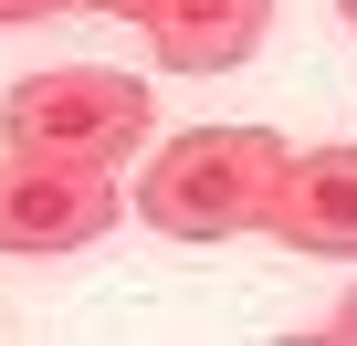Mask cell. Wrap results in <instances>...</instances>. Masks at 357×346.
<instances>
[{
    "label": "cell",
    "mask_w": 357,
    "mask_h": 346,
    "mask_svg": "<svg viewBox=\"0 0 357 346\" xmlns=\"http://www.w3.org/2000/svg\"><path fill=\"white\" fill-rule=\"evenodd\" d=\"M116 231V179L84 157H0V252H84Z\"/></svg>",
    "instance_id": "obj_3"
},
{
    "label": "cell",
    "mask_w": 357,
    "mask_h": 346,
    "mask_svg": "<svg viewBox=\"0 0 357 346\" xmlns=\"http://www.w3.org/2000/svg\"><path fill=\"white\" fill-rule=\"evenodd\" d=\"M263 231L294 252H357V147H284Z\"/></svg>",
    "instance_id": "obj_4"
},
{
    "label": "cell",
    "mask_w": 357,
    "mask_h": 346,
    "mask_svg": "<svg viewBox=\"0 0 357 346\" xmlns=\"http://www.w3.org/2000/svg\"><path fill=\"white\" fill-rule=\"evenodd\" d=\"M263 22H273V0H147L137 11L168 74H242L263 53Z\"/></svg>",
    "instance_id": "obj_5"
},
{
    "label": "cell",
    "mask_w": 357,
    "mask_h": 346,
    "mask_svg": "<svg viewBox=\"0 0 357 346\" xmlns=\"http://www.w3.org/2000/svg\"><path fill=\"white\" fill-rule=\"evenodd\" d=\"M0 136L32 147V157H126L147 136V84L137 74H105V63H53V74H22L0 95Z\"/></svg>",
    "instance_id": "obj_2"
},
{
    "label": "cell",
    "mask_w": 357,
    "mask_h": 346,
    "mask_svg": "<svg viewBox=\"0 0 357 346\" xmlns=\"http://www.w3.org/2000/svg\"><path fill=\"white\" fill-rule=\"evenodd\" d=\"M336 11H347V22H357V0H336Z\"/></svg>",
    "instance_id": "obj_9"
},
{
    "label": "cell",
    "mask_w": 357,
    "mask_h": 346,
    "mask_svg": "<svg viewBox=\"0 0 357 346\" xmlns=\"http://www.w3.org/2000/svg\"><path fill=\"white\" fill-rule=\"evenodd\" d=\"M84 11H116V22H137V11H147V0H84Z\"/></svg>",
    "instance_id": "obj_8"
},
{
    "label": "cell",
    "mask_w": 357,
    "mask_h": 346,
    "mask_svg": "<svg viewBox=\"0 0 357 346\" xmlns=\"http://www.w3.org/2000/svg\"><path fill=\"white\" fill-rule=\"evenodd\" d=\"M43 11H74V0H0V22H43Z\"/></svg>",
    "instance_id": "obj_6"
},
{
    "label": "cell",
    "mask_w": 357,
    "mask_h": 346,
    "mask_svg": "<svg viewBox=\"0 0 357 346\" xmlns=\"http://www.w3.org/2000/svg\"><path fill=\"white\" fill-rule=\"evenodd\" d=\"M326 336H336V346H357V294H347V304L326 315Z\"/></svg>",
    "instance_id": "obj_7"
},
{
    "label": "cell",
    "mask_w": 357,
    "mask_h": 346,
    "mask_svg": "<svg viewBox=\"0 0 357 346\" xmlns=\"http://www.w3.org/2000/svg\"><path fill=\"white\" fill-rule=\"evenodd\" d=\"M284 179V136L273 126H190V136H168L147 157V189L137 210L178 242H221V231H252L263 200Z\"/></svg>",
    "instance_id": "obj_1"
}]
</instances>
